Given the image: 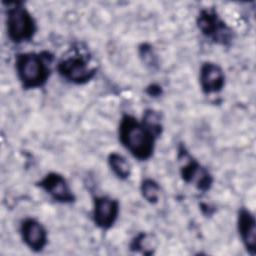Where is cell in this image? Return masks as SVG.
<instances>
[{
	"instance_id": "1",
	"label": "cell",
	"mask_w": 256,
	"mask_h": 256,
	"mask_svg": "<svg viewBox=\"0 0 256 256\" xmlns=\"http://www.w3.org/2000/svg\"><path fill=\"white\" fill-rule=\"evenodd\" d=\"M119 135L122 144L134 157L146 160L152 155L157 135L144 122L140 123L131 116H124L120 123Z\"/></svg>"
},
{
	"instance_id": "2",
	"label": "cell",
	"mask_w": 256,
	"mask_h": 256,
	"mask_svg": "<svg viewBox=\"0 0 256 256\" xmlns=\"http://www.w3.org/2000/svg\"><path fill=\"white\" fill-rule=\"evenodd\" d=\"M16 71L25 88L41 87L49 76L47 58L37 53L19 54L16 58Z\"/></svg>"
},
{
	"instance_id": "3",
	"label": "cell",
	"mask_w": 256,
	"mask_h": 256,
	"mask_svg": "<svg viewBox=\"0 0 256 256\" xmlns=\"http://www.w3.org/2000/svg\"><path fill=\"white\" fill-rule=\"evenodd\" d=\"M7 33L14 43L30 40L36 30L31 14L22 6L15 5L7 11Z\"/></svg>"
},
{
	"instance_id": "4",
	"label": "cell",
	"mask_w": 256,
	"mask_h": 256,
	"mask_svg": "<svg viewBox=\"0 0 256 256\" xmlns=\"http://www.w3.org/2000/svg\"><path fill=\"white\" fill-rule=\"evenodd\" d=\"M182 157L184 163L181 165V174L183 179L187 183L194 184L198 189L202 191H206L210 188L212 184V177L209 172L201 167V165L192 159L185 151L180 152V156Z\"/></svg>"
},
{
	"instance_id": "5",
	"label": "cell",
	"mask_w": 256,
	"mask_h": 256,
	"mask_svg": "<svg viewBox=\"0 0 256 256\" xmlns=\"http://www.w3.org/2000/svg\"><path fill=\"white\" fill-rule=\"evenodd\" d=\"M58 71L65 79L77 84L89 81L95 74V69L90 68L81 58L63 60L58 65Z\"/></svg>"
},
{
	"instance_id": "6",
	"label": "cell",
	"mask_w": 256,
	"mask_h": 256,
	"mask_svg": "<svg viewBox=\"0 0 256 256\" xmlns=\"http://www.w3.org/2000/svg\"><path fill=\"white\" fill-rule=\"evenodd\" d=\"M119 213V204L116 200L101 196L94 200V211L93 217L95 224L102 228H110L116 221Z\"/></svg>"
},
{
	"instance_id": "7",
	"label": "cell",
	"mask_w": 256,
	"mask_h": 256,
	"mask_svg": "<svg viewBox=\"0 0 256 256\" xmlns=\"http://www.w3.org/2000/svg\"><path fill=\"white\" fill-rule=\"evenodd\" d=\"M20 232L24 243L33 251H41L47 244V232L35 219H25L21 224Z\"/></svg>"
},
{
	"instance_id": "8",
	"label": "cell",
	"mask_w": 256,
	"mask_h": 256,
	"mask_svg": "<svg viewBox=\"0 0 256 256\" xmlns=\"http://www.w3.org/2000/svg\"><path fill=\"white\" fill-rule=\"evenodd\" d=\"M39 185L53 199L59 202L69 203L74 200V195L65 178L57 173H50L46 175L40 181Z\"/></svg>"
},
{
	"instance_id": "9",
	"label": "cell",
	"mask_w": 256,
	"mask_h": 256,
	"mask_svg": "<svg viewBox=\"0 0 256 256\" xmlns=\"http://www.w3.org/2000/svg\"><path fill=\"white\" fill-rule=\"evenodd\" d=\"M225 76L222 69L215 63L207 62L200 70V85L205 93L219 92L224 86Z\"/></svg>"
},
{
	"instance_id": "10",
	"label": "cell",
	"mask_w": 256,
	"mask_h": 256,
	"mask_svg": "<svg viewBox=\"0 0 256 256\" xmlns=\"http://www.w3.org/2000/svg\"><path fill=\"white\" fill-rule=\"evenodd\" d=\"M200 30L207 36L212 37L215 41L225 42L228 39L229 31L227 27L215 15L209 11H203L198 19Z\"/></svg>"
},
{
	"instance_id": "11",
	"label": "cell",
	"mask_w": 256,
	"mask_h": 256,
	"mask_svg": "<svg viewBox=\"0 0 256 256\" xmlns=\"http://www.w3.org/2000/svg\"><path fill=\"white\" fill-rule=\"evenodd\" d=\"M255 218L247 210H242L239 214L238 226L241 238L246 248L254 254L256 246V227Z\"/></svg>"
},
{
	"instance_id": "12",
	"label": "cell",
	"mask_w": 256,
	"mask_h": 256,
	"mask_svg": "<svg viewBox=\"0 0 256 256\" xmlns=\"http://www.w3.org/2000/svg\"><path fill=\"white\" fill-rule=\"evenodd\" d=\"M109 165L115 175L120 179H126L130 176L131 167L125 157L118 153H111L108 158Z\"/></svg>"
},
{
	"instance_id": "13",
	"label": "cell",
	"mask_w": 256,
	"mask_h": 256,
	"mask_svg": "<svg viewBox=\"0 0 256 256\" xmlns=\"http://www.w3.org/2000/svg\"><path fill=\"white\" fill-rule=\"evenodd\" d=\"M141 192L143 197L150 203L154 204L159 199L160 187L152 179H146L141 184Z\"/></svg>"
},
{
	"instance_id": "14",
	"label": "cell",
	"mask_w": 256,
	"mask_h": 256,
	"mask_svg": "<svg viewBox=\"0 0 256 256\" xmlns=\"http://www.w3.org/2000/svg\"><path fill=\"white\" fill-rule=\"evenodd\" d=\"M131 249L135 251H139L143 254H151L153 249H155V244H153V240L147 234H140L133 240L131 245Z\"/></svg>"
}]
</instances>
